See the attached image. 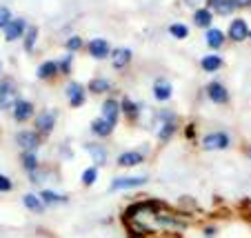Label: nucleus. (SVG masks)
<instances>
[{
  "instance_id": "nucleus-1",
  "label": "nucleus",
  "mask_w": 251,
  "mask_h": 238,
  "mask_svg": "<svg viewBox=\"0 0 251 238\" xmlns=\"http://www.w3.org/2000/svg\"><path fill=\"white\" fill-rule=\"evenodd\" d=\"M158 120V129H156V136L160 143H167V140H171L176 136V132H178V123H176V114L169 109L160 111V114L156 116Z\"/></svg>"
},
{
  "instance_id": "nucleus-2",
  "label": "nucleus",
  "mask_w": 251,
  "mask_h": 238,
  "mask_svg": "<svg viewBox=\"0 0 251 238\" xmlns=\"http://www.w3.org/2000/svg\"><path fill=\"white\" fill-rule=\"evenodd\" d=\"M18 100H20V96H18V85H16V80L14 78H2V80H0V109L11 111Z\"/></svg>"
},
{
  "instance_id": "nucleus-3",
  "label": "nucleus",
  "mask_w": 251,
  "mask_h": 238,
  "mask_svg": "<svg viewBox=\"0 0 251 238\" xmlns=\"http://www.w3.org/2000/svg\"><path fill=\"white\" fill-rule=\"evenodd\" d=\"M200 145H202L204 152H225L231 145V138H229L227 132H209L202 136Z\"/></svg>"
},
{
  "instance_id": "nucleus-4",
  "label": "nucleus",
  "mask_w": 251,
  "mask_h": 238,
  "mask_svg": "<svg viewBox=\"0 0 251 238\" xmlns=\"http://www.w3.org/2000/svg\"><path fill=\"white\" fill-rule=\"evenodd\" d=\"M87 87L82 85V82L78 80H69L65 87V96H67V103H69V107H74V109H78V107H82L87 103Z\"/></svg>"
},
{
  "instance_id": "nucleus-5",
  "label": "nucleus",
  "mask_w": 251,
  "mask_h": 238,
  "mask_svg": "<svg viewBox=\"0 0 251 238\" xmlns=\"http://www.w3.org/2000/svg\"><path fill=\"white\" fill-rule=\"evenodd\" d=\"M56 123H58V111H53V109H45V111H40L36 118H33V129L40 133V136H49V133L56 129Z\"/></svg>"
},
{
  "instance_id": "nucleus-6",
  "label": "nucleus",
  "mask_w": 251,
  "mask_h": 238,
  "mask_svg": "<svg viewBox=\"0 0 251 238\" xmlns=\"http://www.w3.org/2000/svg\"><path fill=\"white\" fill-rule=\"evenodd\" d=\"M147 181H149L147 176H120L111 181L109 191L111 194H116V191H131V189H138V187H145Z\"/></svg>"
},
{
  "instance_id": "nucleus-7",
  "label": "nucleus",
  "mask_w": 251,
  "mask_h": 238,
  "mask_svg": "<svg viewBox=\"0 0 251 238\" xmlns=\"http://www.w3.org/2000/svg\"><path fill=\"white\" fill-rule=\"evenodd\" d=\"M16 143L20 145L23 152H36L40 147V143H43V136L36 129H20L16 133Z\"/></svg>"
},
{
  "instance_id": "nucleus-8",
  "label": "nucleus",
  "mask_w": 251,
  "mask_h": 238,
  "mask_svg": "<svg viewBox=\"0 0 251 238\" xmlns=\"http://www.w3.org/2000/svg\"><path fill=\"white\" fill-rule=\"evenodd\" d=\"M85 47H87V52H89V56L94 58V60H104V58L111 56V45H109L107 38H91Z\"/></svg>"
},
{
  "instance_id": "nucleus-9",
  "label": "nucleus",
  "mask_w": 251,
  "mask_h": 238,
  "mask_svg": "<svg viewBox=\"0 0 251 238\" xmlns=\"http://www.w3.org/2000/svg\"><path fill=\"white\" fill-rule=\"evenodd\" d=\"M27 29H29L27 20H25V18H14L5 29H2V33H5L7 43H14V40H23L25 38Z\"/></svg>"
},
{
  "instance_id": "nucleus-10",
  "label": "nucleus",
  "mask_w": 251,
  "mask_h": 238,
  "mask_svg": "<svg viewBox=\"0 0 251 238\" xmlns=\"http://www.w3.org/2000/svg\"><path fill=\"white\" fill-rule=\"evenodd\" d=\"M249 25H247L245 18H233L229 23V29H227V36L233 40V43H245L249 40Z\"/></svg>"
},
{
  "instance_id": "nucleus-11",
  "label": "nucleus",
  "mask_w": 251,
  "mask_h": 238,
  "mask_svg": "<svg viewBox=\"0 0 251 238\" xmlns=\"http://www.w3.org/2000/svg\"><path fill=\"white\" fill-rule=\"evenodd\" d=\"M131 58H133V53L129 47H116V49H111L109 62L116 72H123V69H127V67L131 65Z\"/></svg>"
},
{
  "instance_id": "nucleus-12",
  "label": "nucleus",
  "mask_w": 251,
  "mask_h": 238,
  "mask_svg": "<svg viewBox=\"0 0 251 238\" xmlns=\"http://www.w3.org/2000/svg\"><path fill=\"white\" fill-rule=\"evenodd\" d=\"M204 91H207L209 100L216 103V105H227L229 103V89L220 80H211L207 87H204Z\"/></svg>"
},
{
  "instance_id": "nucleus-13",
  "label": "nucleus",
  "mask_w": 251,
  "mask_h": 238,
  "mask_svg": "<svg viewBox=\"0 0 251 238\" xmlns=\"http://www.w3.org/2000/svg\"><path fill=\"white\" fill-rule=\"evenodd\" d=\"M120 114H123V109H120V100H116V98L102 100V105H100V116H102L104 120H109L114 127L118 125Z\"/></svg>"
},
{
  "instance_id": "nucleus-14",
  "label": "nucleus",
  "mask_w": 251,
  "mask_h": 238,
  "mask_svg": "<svg viewBox=\"0 0 251 238\" xmlns=\"http://www.w3.org/2000/svg\"><path fill=\"white\" fill-rule=\"evenodd\" d=\"M33 114H36V107H33V103L27 98H20L18 103H16V107L11 109V116H14L16 123H27V120L33 118Z\"/></svg>"
},
{
  "instance_id": "nucleus-15",
  "label": "nucleus",
  "mask_w": 251,
  "mask_h": 238,
  "mask_svg": "<svg viewBox=\"0 0 251 238\" xmlns=\"http://www.w3.org/2000/svg\"><path fill=\"white\" fill-rule=\"evenodd\" d=\"M151 94H153V98H156L158 103H167V100H171V96H174V85H171L167 78L160 76V78L153 80Z\"/></svg>"
},
{
  "instance_id": "nucleus-16",
  "label": "nucleus",
  "mask_w": 251,
  "mask_h": 238,
  "mask_svg": "<svg viewBox=\"0 0 251 238\" xmlns=\"http://www.w3.org/2000/svg\"><path fill=\"white\" fill-rule=\"evenodd\" d=\"M145 158H147V154L140 149H127L116 158V162H118V167H138L145 162Z\"/></svg>"
},
{
  "instance_id": "nucleus-17",
  "label": "nucleus",
  "mask_w": 251,
  "mask_h": 238,
  "mask_svg": "<svg viewBox=\"0 0 251 238\" xmlns=\"http://www.w3.org/2000/svg\"><path fill=\"white\" fill-rule=\"evenodd\" d=\"M223 67H225V58L216 52L200 58V69H202L204 74H216V72H220Z\"/></svg>"
},
{
  "instance_id": "nucleus-18",
  "label": "nucleus",
  "mask_w": 251,
  "mask_h": 238,
  "mask_svg": "<svg viewBox=\"0 0 251 238\" xmlns=\"http://www.w3.org/2000/svg\"><path fill=\"white\" fill-rule=\"evenodd\" d=\"M58 74H60L58 60H43V62L38 65V69H36V78H38V80H45V82L53 80Z\"/></svg>"
},
{
  "instance_id": "nucleus-19",
  "label": "nucleus",
  "mask_w": 251,
  "mask_h": 238,
  "mask_svg": "<svg viewBox=\"0 0 251 238\" xmlns=\"http://www.w3.org/2000/svg\"><path fill=\"white\" fill-rule=\"evenodd\" d=\"M89 129H91V133H94L96 138L104 140V138H109L111 133H114V129H116V127L109 123V120H104L102 116H98V118H94V120H91Z\"/></svg>"
},
{
  "instance_id": "nucleus-20",
  "label": "nucleus",
  "mask_w": 251,
  "mask_h": 238,
  "mask_svg": "<svg viewBox=\"0 0 251 238\" xmlns=\"http://www.w3.org/2000/svg\"><path fill=\"white\" fill-rule=\"evenodd\" d=\"M225 40H227V33H225L223 29H218V27L207 29V33H204V43H207V47L213 49V52L223 47Z\"/></svg>"
},
{
  "instance_id": "nucleus-21",
  "label": "nucleus",
  "mask_w": 251,
  "mask_h": 238,
  "mask_svg": "<svg viewBox=\"0 0 251 238\" xmlns=\"http://www.w3.org/2000/svg\"><path fill=\"white\" fill-rule=\"evenodd\" d=\"M207 7L211 11H216L218 16H229L238 9L236 0H207Z\"/></svg>"
},
{
  "instance_id": "nucleus-22",
  "label": "nucleus",
  "mask_w": 251,
  "mask_h": 238,
  "mask_svg": "<svg viewBox=\"0 0 251 238\" xmlns=\"http://www.w3.org/2000/svg\"><path fill=\"white\" fill-rule=\"evenodd\" d=\"M194 25L200 29H211L213 11L209 9V7H198V9H194Z\"/></svg>"
},
{
  "instance_id": "nucleus-23",
  "label": "nucleus",
  "mask_w": 251,
  "mask_h": 238,
  "mask_svg": "<svg viewBox=\"0 0 251 238\" xmlns=\"http://www.w3.org/2000/svg\"><path fill=\"white\" fill-rule=\"evenodd\" d=\"M87 89H89L94 96H102V94H109V91L114 89V82H111L109 78L98 76V78H91L89 85H87Z\"/></svg>"
},
{
  "instance_id": "nucleus-24",
  "label": "nucleus",
  "mask_w": 251,
  "mask_h": 238,
  "mask_svg": "<svg viewBox=\"0 0 251 238\" xmlns=\"http://www.w3.org/2000/svg\"><path fill=\"white\" fill-rule=\"evenodd\" d=\"M120 109H123V114L127 116L129 120H138V118H140L142 105H140V103H136L133 98H129V96H125V98L120 100Z\"/></svg>"
},
{
  "instance_id": "nucleus-25",
  "label": "nucleus",
  "mask_w": 251,
  "mask_h": 238,
  "mask_svg": "<svg viewBox=\"0 0 251 238\" xmlns=\"http://www.w3.org/2000/svg\"><path fill=\"white\" fill-rule=\"evenodd\" d=\"M20 162H23V169L27 172V176H33L40 169V160L36 152H23L20 154Z\"/></svg>"
},
{
  "instance_id": "nucleus-26",
  "label": "nucleus",
  "mask_w": 251,
  "mask_h": 238,
  "mask_svg": "<svg viewBox=\"0 0 251 238\" xmlns=\"http://www.w3.org/2000/svg\"><path fill=\"white\" fill-rule=\"evenodd\" d=\"M23 205H25V210L33 212V214H43V212L47 210V205H45V200L40 198V194H25Z\"/></svg>"
},
{
  "instance_id": "nucleus-27",
  "label": "nucleus",
  "mask_w": 251,
  "mask_h": 238,
  "mask_svg": "<svg viewBox=\"0 0 251 238\" xmlns=\"http://www.w3.org/2000/svg\"><path fill=\"white\" fill-rule=\"evenodd\" d=\"M40 198L45 200V205H67L69 203V196L60 194V191H53V189H43L40 191Z\"/></svg>"
},
{
  "instance_id": "nucleus-28",
  "label": "nucleus",
  "mask_w": 251,
  "mask_h": 238,
  "mask_svg": "<svg viewBox=\"0 0 251 238\" xmlns=\"http://www.w3.org/2000/svg\"><path fill=\"white\" fill-rule=\"evenodd\" d=\"M85 149L87 152H89V156L94 158V165H104V162H107V149L102 147V145H96V143H91V145H85Z\"/></svg>"
},
{
  "instance_id": "nucleus-29",
  "label": "nucleus",
  "mask_w": 251,
  "mask_h": 238,
  "mask_svg": "<svg viewBox=\"0 0 251 238\" xmlns=\"http://www.w3.org/2000/svg\"><path fill=\"white\" fill-rule=\"evenodd\" d=\"M167 31H169V36L171 38H176V40L189 38V27H187L185 23H171L169 27H167Z\"/></svg>"
},
{
  "instance_id": "nucleus-30",
  "label": "nucleus",
  "mask_w": 251,
  "mask_h": 238,
  "mask_svg": "<svg viewBox=\"0 0 251 238\" xmlns=\"http://www.w3.org/2000/svg\"><path fill=\"white\" fill-rule=\"evenodd\" d=\"M36 43H38V27H29L27 33H25V38H23L25 52L33 53V49H36Z\"/></svg>"
},
{
  "instance_id": "nucleus-31",
  "label": "nucleus",
  "mask_w": 251,
  "mask_h": 238,
  "mask_svg": "<svg viewBox=\"0 0 251 238\" xmlns=\"http://www.w3.org/2000/svg\"><path fill=\"white\" fill-rule=\"evenodd\" d=\"M98 174H100V167H98V165L87 167L85 172H82V176H80L82 187H94V185H96V181H98Z\"/></svg>"
},
{
  "instance_id": "nucleus-32",
  "label": "nucleus",
  "mask_w": 251,
  "mask_h": 238,
  "mask_svg": "<svg viewBox=\"0 0 251 238\" xmlns=\"http://www.w3.org/2000/svg\"><path fill=\"white\" fill-rule=\"evenodd\" d=\"M65 47H67V52L69 53H76V52H80V49L85 47V40H82L80 36H69L67 43H65Z\"/></svg>"
},
{
  "instance_id": "nucleus-33",
  "label": "nucleus",
  "mask_w": 251,
  "mask_h": 238,
  "mask_svg": "<svg viewBox=\"0 0 251 238\" xmlns=\"http://www.w3.org/2000/svg\"><path fill=\"white\" fill-rule=\"evenodd\" d=\"M71 65H74V53H67V56H62L60 60H58L60 74H65V76H69L71 74Z\"/></svg>"
},
{
  "instance_id": "nucleus-34",
  "label": "nucleus",
  "mask_w": 251,
  "mask_h": 238,
  "mask_svg": "<svg viewBox=\"0 0 251 238\" xmlns=\"http://www.w3.org/2000/svg\"><path fill=\"white\" fill-rule=\"evenodd\" d=\"M156 220H158V225H162V227H182V223H180V220H176L174 216L156 214Z\"/></svg>"
},
{
  "instance_id": "nucleus-35",
  "label": "nucleus",
  "mask_w": 251,
  "mask_h": 238,
  "mask_svg": "<svg viewBox=\"0 0 251 238\" xmlns=\"http://www.w3.org/2000/svg\"><path fill=\"white\" fill-rule=\"evenodd\" d=\"M14 20V14H11V9L9 7H5V5H0V29H5L7 25Z\"/></svg>"
},
{
  "instance_id": "nucleus-36",
  "label": "nucleus",
  "mask_w": 251,
  "mask_h": 238,
  "mask_svg": "<svg viewBox=\"0 0 251 238\" xmlns=\"http://www.w3.org/2000/svg\"><path fill=\"white\" fill-rule=\"evenodd\" d=\"M14 181L7 174H0V194H9V191H14Z\"/></svg>"
},
{
  "instance_id": "nucleus-37",
  "label": "nucleus",
  "mask_w": 251,
  "mask_h": 238,
  "mask_svg": "<svg viewBox=\"0 0 251 238\" xmlns=\"http://www.w3.org/2000/svg\"><path fill=\"white\" fill-rule=\"evenodd\" d=\"M185 136H187V138H196V125H187Z\"/></svg>"
},
{
  "instance_id": "nucleus-38",
  "label": "nucleus",
  "mask_w": 251,
  "mask_h": 238,
  "mask_svg": "<svg viewBox=\"0 0 251 238\" xmlns=\"http://www.w3.org/2000/svg\"><path fill=\"white\" fill-rule=\"evenodd\" d=\"M236 5H238V9H245V7L251 9V0H236Z\"/></svg>"
},
{
  "instance_id": "nucleus-39",
  "label": "nucleus",
  "mask_w": 251,
  "mask_h": 238,
  "mask_svg": "<svg viewBox=\"0 0 251 238\" xmlns=\"http://www.w3.org/2000/svg\"><path fill=\"white\" fill-rule=\"evenodd\" d=\"M182 2H185L187 7H198L200 2H202V0H182Z\"/></svg>"
},
{
  "instance_id": "nucleus-40",
  "label": "nucleus",
  "mask_w": 251,
  "mask_h": 238,
  "mask_svg": "<svg viewBox=\"0 0 251 238\" xmlns=\"http://www.w3.org/2000/svg\"><path fill=\"white\" fill-rule=\"evenodd\" d=\"M204 234H207V236H213V234H216V229H213V227H207V229H204Z\"/></svg>"
},
{
  "instance_id": "nucleus-41",
  "label": "nucleus",
  "mask_w": 251,
  "mask_h": 238,
  "mask_svg": "<svg viewBox=\"0 0 251 238\" xmlns=\"http://www.w3.org/2000/svg\"><path fill=\"white\" fill-rule=\"evenodd\" d=\"M247 154H249V156H251V147H249V152H247Z\"/></svg>"
},
{
  "instance_id": "nucleus-42",
  "label": "nucleus",
  "mask_w": 251,
  "mask_h": 238,
  "mask_svg": "<svg viewBox=\"0 0 251 238\" xmlns=\"http://www.w3.org/2000/svg\"><path fill=\"white\" fill-rule=\"evenodd\" d=\"M249 40H251V31H249Z\"/></svg>"
},
{
  "instance_id": "nucleus-43",
  "label": "nucleus",
  "mask_w": 251,
  "mask_h": 238,
  "mask_svg": "<svg viewBox=\"0 0 251 238\" xmlns=\"http://www.w3.org/2000/svg\"><path fill=\"white\" fill-rule=\"evenodd\" d=\"M0 69H2V62H0Z\"/></svg>"
}]
</instances>
